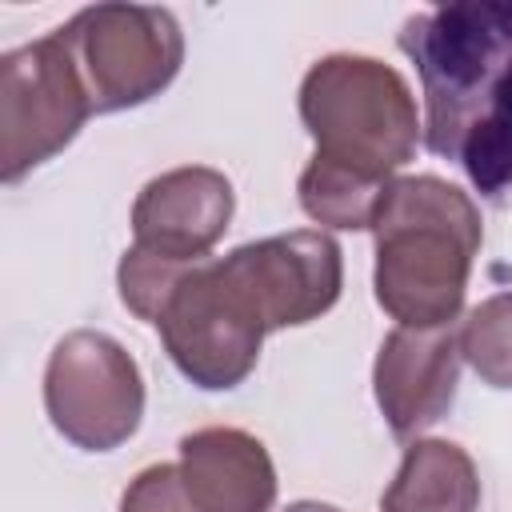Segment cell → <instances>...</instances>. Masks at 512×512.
I'll return each mask as SVG.
<instances>
[{
  "label": "cell",
  "mask_w": 512,
  "mask_h": 512,
  "mask_svg": "<svg viewBox=\"0 0 512 512\" xmlns=\"http://www.w3.org/2000/svg\"><path fill=\"white\" fill-rule=\"evenodd\" d=\"M424 92V144L488 204L512 200V0L436 4L400 24Z\"/></svg>",
  "instance_id": "obj_1"
},
{
  "label": "cell",
  "mask_w": 512,
  "mask_h": 512,
  "mask_svg": "<svg viewBox=\"0 0 512 512\" xmlns=\"http://www.w3.org/2000/svg\"><path fill=\"white\" fill-rule=\"evenodd\" d=\"M380 308L400 328H444L460 316L484 228L468 192L440 176H396L376 212Z\"/></svg>",
  "instance_id": "obj_2"
},
{
  "label": "cell",
  "mask_w": 512,
  "mask_h": 512,
  "mask_svg": "<svg viewBox=\"0 0 512 512\" xmlns=\"http://www.w3.org/2000/svg\"><path fill=\"white\" fill-rule=\"evenodd\" d=\"M300 120L316 140V156L380 184L396 180L424 136L404 76L384 60L352 52L324 56L308 68Z\"/></svg>",
  "instance_id": "obj_3"
},
{
  "label": "cell",
  "mask_w": 512,
  "mask_h": 512,
  "mask_svg": "<svg viewBox=\"0 0 512 512\" xmlns=\"http://www.w3.org/2000/svg\"><path fill=\"white\" fill-rule=\"evenodd\" d=\"M96 112L136 108L160 96L184 60V32L172 12L144 4L80 8L56 28Z\"/></svg>",
  "instance_id": "obj_4"
},
{
  "label": "cell",
  "mask_w": 512,
  "mask_h": 512,
  "mask_svg": "<svg viewBox=\"0 0 512 512\" xmlns=\"http://www.w3.org/2000/svg\"><path fill=\"white\" fill-rule=\"evenodd\" d=\"M92 96L60 32L4 52L0 60V176L16 184L52 160L92 116Z\"/></svg>",
  "instance_id": "obj_5"
},
{
  "label": "cell",
  "mask_w": 512,
  "mask_h": 512,
  "mask_svg": "<svg viewBox=\"0 0 512 512\" xmlns=\"http://www.w3.org/2000/svg\"><path fill=\"white\" fill-rule=\"evenodd\" d=\"M44 408L52 428L84 448H120L144 416V380L136 360L104 332L76 328L56 340L44 368Z\"/></svg>",
  "instance_id": "obj_6"
},
{
  "label": "cell",
  "mask_w": 512,
  "mask_h": 512,
  "mask_svg": "<svg viewBox=\"0 0 512 512\" xmlns=\"http://www.w3.org/2000/svg\"><path fill=\"white\" fill-rule=\"evenodd\" d=\"M212 268L264 332L320 320L344 284L340 244L316 228L240 244Z\"/></svg>",
  "instance_id": "obj_7"
},
{
  "label": "cell",
  "mask_w": 512,
  "mask_h": 512,
  "mask_svg": "<svg viewBox=\"0 0 512 512\" xmlns=\"http://www.w3.org/2000/svg\"><path fill=\"white\" fill-rule=\"evenodd\" d=\"M156 328L172 364L204 392H228L244 384L268 336L224 288L212 260H200L184 272Z\"/></svg>",
  "instance_id": "obj_8"
},
{
  "label": "cell",
  "mask_w": 512,
  "mask_h": 512,
  "mask_svg": "<svg viewBox=\"0 0 512 512\" xmlns=\"http://www.w3.org/2000/svg\"><path fill=\"white\" fill-rule=\"evenodd\" d=\"M236 196L224 172L184 164L148 180L132 204L136 248L176 264H200L228 232Z\"/></svg>",
  "instance_id": "obj_9"
},
{
  "label": "cell",
  "mask_w": 512,
  "mask_h": 512,
  "mask_svg": "<svg viewBox=\"0 0 512 512\" xmlns=\"http://www.w3.org/2000/svg\"><path fill=\"white\" fill-rule=\"evenodd\" d=\"M460 336L444 328H392L380 344L372 388L376 404L396 436L432 428L456 400L460 384Z\"/></svg>",
  "instance_id": "obj_10"
},
{
  "label": "cell",
  "mask_w": 512,
  "mask_h": 512,
  "mask_svg": "<svg viewBox=\"0 0 512 512\" xmlns=\"http://www.w3.org/2000/svg\"><path fill=\"white\" fill-rule=\"evenodd\" d=\"M180 476L200 512H272L276 468L244 428H196L180 440Z\"/></svg>",
  "instance_id": "obj_11"
},
{
  "label": "cell",
  "mask_w": 512,
  "mask_h": 512,
  "mask_svg": "<svg viewBox=\"0 0 512 512\" xmlns=\"http://www.w3.org/2000/svg\"><path fill=\"white\" fill-rule=\"evenodd\" d=\"M476 504V464L452 440H412L380 496V512H476Z\"/></svg>",
  "instance_id": "obj_12"
},
{
  "label": "cell",
  "mask_w": 512,
  "mask_h": 512,
  "mask_svg": "<svg viewBox=\"0 0 512 512\" xmlns=\"http://www.w3.org/2000/svg\"><path fill=\"white\" fill-rule=\"evenodd\" d=\"M384 188L380 180H368L352 168H340L324 156H312L308 168L300 172V208L316 220V224H328V228H348V232H364L376 224V212H380V200H384Z\"/></svg>",
  "instance_id": "obj_13"
},
{
  "label": "cell",
  "mask_w": 512,
  "mask_h": 512,
  "mask_svg": "<svg viewBox=\"0 0 512 512\" xmlns=\"http://www.w3.org/2000/svg\"><path fill=\"white\" fill-rule=\"evenodd\" d=\"M464 364L492 388H512V292L480 300L460 324Z\"/></svg>",
  "instance_id": "obj_14"
},
{
  "label": "cell",
  "mask_w": 512,
  "mask_h": 512,
  "mask_svg": "<svg viewBox=\"0 0 512 512\" xmlns=\"http://www.w3.org/2000/svg\"><path fill=\"white\" fill-rule=\"evenodd\" d=\"M192 264H176V260H164L156 252H144V248H128L120 256V268H116V284H120V300L132 316L140 320H160L164 304L172 300L176 284L184 280Z\"/></svg>",
  "instance_id": "obj_15"
},
{
  "label": "cell",
  "mask_w": 512,
  "mask_h": 512,
  "mask_svg": "<svg viewBox=\"0 0 512 512\" xmlns=\"http://www.w3.org/2000/svg\"><path fill=\"white\" fill-rule=\"evenodd\" d=\"M120 512H200L188 496L180 464H148L120 496Z\"/></svg>",
  "instance_id": "obj_16"
},
{
  "label": "cell",
  "mask_w": 512,
  "mask_h": 512,
  "mask_svg": "<svg viewBox=\"0 0 512 512\" xmlns=\"http://www.w3.org/2000/svg\"><path fill=\"white\" fill-rule=\"evenodd\" d=\"M284 512H340V508H332V504H320V500H296V504H288Z\"/></svg>",
  "instance_id": "obj_17"
}]
</instances>
